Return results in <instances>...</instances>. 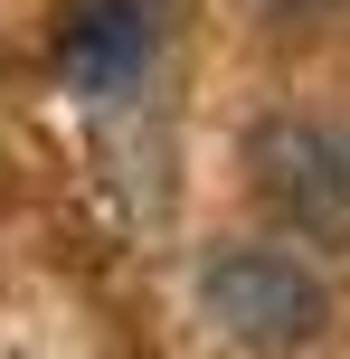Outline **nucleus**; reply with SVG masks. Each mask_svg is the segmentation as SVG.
<instances>
[{"label":"nucleus","instance_id":"f257e3e1","mask_svg":"<svg viewBox=\"0 0 350 359\" xmlns=\"http://www.w3.org/2000/svg\"><path fill=\"white\" fill-rule=\"evenodd\" d=\"M199 312L237 350H303L332 322V284L294 246H218L199 265Z\"/></svg>","mask_w":350,"mask_h":359},{"label":"nucleus","instance_id":"f03ea898","mask_svg":"<svg viewBox=\"0 0 350 359\" xmlns=\"http://www.w3.org/2000/svg\"><path fill=\"white\" fill-rule=\"evenodd\" d=\"M246 180L294 236L350 246V123H322V114L256 123L246 133Z\"/></svg>","mask_w":350,"mask_h":359},{"label":"nucleus","instance_id":"7ed1b4c3","mask_svg":"<svg viewBox=\"0 0 350 359\" xmlns=\"http://www.w3.org/2000/svg\"><path fill=\"white\" fill-rule=\"evenodd\" d=\"M170 0H76L67 29H57V57L86 95H123L133 76L152 67V38H161Z\"/></svg>","mask_w":350,"mask_h":359},{"label":"nucleus","instance_id":"20e7f679","mask_svg":"<svg viewBox=\"0 0 350 359\" xmlns=\"http://www.w3.org/2000/svg\"><path fill=\"white\" fill-rule=\"evenodd\" d=\"M275 19H294V29H313V19H332V10H350V0H265Z\"/></svg>","mask_w":350,"mask_h":359}]
</instances>
